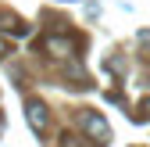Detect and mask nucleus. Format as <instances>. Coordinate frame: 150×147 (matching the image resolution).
<instances>
[{
  "instance_id": "3",
  "label": "nucleus",
  "mask_w": 150,
  "mask_h": 147,
  "mask_svg": "<svg viewBox=\"0 0 150 147\" xmlns=\"http://www.w3.org/2000/svg\"><path fill=\"white\" fill-rule=\"evenodd\" d=\"M47 50H54V58H68V54L75 50V43H71V36H47V43H43Z\"/></svg>"
},
{
  "instance_id": "2",
  "label": "nucleus",
  "mask_w": 150,
  "mask_h": 147,
  "mask_svg": "<svg viewBox=\"0 0 150 147\" xmlns=\"http://www.w3.org/2000/svg\"><path fill=\"white\" fill-rule=\"evenodd\" d=\"M25 118H29V126H32L36 136H47V126H50V108H47V101L29 97L25 101Z\"/></svg>"
},
{
  "instance_id": "1",
  "label": "nucleus",
  "mask_w": 150,
  "mask_h": 147,
  "mask_svg": "<svg viewBox=\"0 0 150 147\" xmlns=\"http://www.w3.org/2000/svg\"><path fill=\"white\" fill-rule=\"evenodd\" d=\"M75 126L89 136V143H97V147H107V140H111V126H107V118L100 115V111H79V118H75Z\"/></svg>"
},
{
  "instance_id": "4",
  "label": "nucleus",
  "mask_w": 150,
  "mask_h": 147,
  "mask_svg": "<svg viewBox=\"0 0 150 147\" xmlns=\"http://www.w3.org/2000/svg\"><path fill=\"white\" fill-rule=\"evenodd\" d=\"M4 54H7V43H4V40H0V58H4Z\"/></svg>"
}]
</instances>
